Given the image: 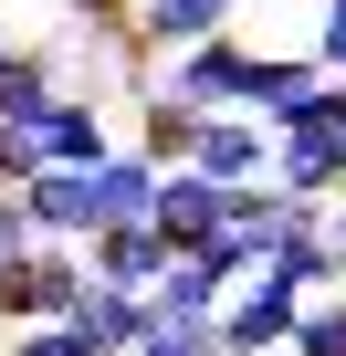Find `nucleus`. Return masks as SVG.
I'll use <instances>...</instances> for the list:
<instances>
[{
    "instance_id": "obj_1",
    "label": "nucleus",
    "mask_w": 346,
    "mask_h": 356,
    "mask_svg": "<svg viewBox=\"0 0 346 356\" xmlns=\"http://www.w3.org/2000/svg\"><path fill=\"white\" fill-rule=\"evenodd\" d=\"M84 304H95L84 241H42L22 262H0V335H11V325H74Z\"/></svg>"
},
{
    "instance_id": "obj_2",
    "label": "nucleus",
    "mask_w": 346,
    "mask_h": 356,
    "mask_svg": "<svg viewBox=\"0 0 346 356\" xmlns=\"http://www.w3.org/2000/svg\"><path fill=\"white\" fill-rule=\"evenodd\" d=\"M242 74H252V42L242 32H210V42H189V53H157V95H179V105H200V115H221V105H242Z\"/></svg>"
},
{
    "instance_id": "obj_3",
    "label": "nucleus",
    "mask_w": 346,
    "mask_h": 356,
    "mask_svg": "<svg viewBox=\"0 0 346 356\" xmlns=\"http://www.w3.org/2000/svg\"><path fill=\"white\" fill-rule=\"evenodd\" d=\"M294 314H304V283L262 262L252 283H231V304H221V335H231V356H283V346H294Z\"/></svg>"
},
{
    "instance_id": "obj_4",
    "label": "nucleus",
    "mask_w": 346,
    "mask_h": 356,
    "mask_svg": "<svg viewBox=\"0 0 346 356\" xmlns=\"http://www.w3.org/2000/svg\"><path fill=\"white\" fill-rule=\"evenodd\" d=\"M157 231H168V252H200V241H221L231 231V178H210V168H168V189H157Z\"/></svg>"
},
{
    "instance_id": "obj_5",
    "label": "nucleus",
    "mask_w": 346,
    "mask_h": 356,
    "mask_svg": "<svg viewBox=\"0 0 346 356\" xmlns=\"http://www.w3.org/2000/svg\"><path fill=\"white\" fill-rule=\"evenodd\" d=\"M189 168H210V178H273V126L252 115V105H221V115H200V136H189Z\"/></svg>"
},
{
    "instance_id": "obj_6",
    "label": "nucleus",
    "mask_w": 346,
    "mask_h": 356,
    "mask_svg": "<svg viewBox=\"0 0 346 356\" xmlns=\"http://www.w3.org/2000/svg\"><path fill=\"white\" fill-rule=\"evenodd\" d=\"M22 200H32L42 241H95V231H105V189H95V168H42V178H22Z\"/></svg>"
},
{
    "instance_id": "obj_7",
    "label": "nucleus",
    "mask_w": 346,
    "mask_h": 356,
    "mask_svg": "<svg viewBox=\"0 0 346 356\" xmlns=\"http://www.w3.org/2000/svg\"><path fill=\"white\" fill-rule=\"evenodd\" d=\"M84 262H95V283L147 293V283L179 262V252H168V231H157V220H116V231H95V241H84Z\"/></svg>"
},
{
    "instance_id": "obj_8",
    "label": "nucleus",
    "mask_w": 346,
    "mask_h": 356,
    "mask_svg": "<svg viewBox=\"0 0 346 356\" xmlns=\"http://www.w3.org/2000/svg\"><path fill=\"white\" fill-rule=\"evenodd\" d=\"M273 178L294 200H346V126H304V136H273Z\"/></svg>"
},
{
    "instance_id": "obj_9",
    "label": "nucleus",
    "mask_w": 346,
    "mask_h": 356,
    "mask_svg": "<svg viewBox=\"0 0 346 356\" xmlns=\"http://www.w3.org/2000/svg\"><path fill=\"white\" fill-rule=\"evenodd\" d=\"M242 22V0H136V42L147 53H189V42H210V32H231Z\"/></svg>"
},
{
    "instance_id": "obj_10",
    "label": "nucleus",
    "mask_w": 346,
    "mask_h": 356,
    "mask_svg": "<svg viewBox=\"0 0 346 356\" xmlns=\"http://www.w3.org/2000/svg\"><path fill=\"white\" fill-rule=\"evenodd\" d=\"M315 74H325L315 53H252V74H242V105L273 126L283 105H304V84H315Z\"/></svg>"
},
{
    "instance_id": "obj_11",
    "label": "nucleus",
    "mask_w": 346,
    "mask_h": 356,
    "mask_svg": "<svg viewBox=\"0 0 346 356\" xmlns=\"http://www.w3.org/2000/svg\"><path fill=\"white\" fill-rule=\"evenodd\" d=\"M147 304H157V325H168V314H221V304H231V283H221L200 252H179V262L147 283Z\"/></svg>"
},
{
    "instance_id": "obj_12",
    "label": "nucleus",
    "mask_w": 346,
    "mask_h": 356,
    "mask_svg": "<svg viewBox=\"0 0 346 356\" xmlns=\"http://www.w3.org/2000/svg\"><path fill=\"white\" fill-rule=\"evenodd\" d=\"M189 136H200V105H179V95H157V84L136 95V147H147L157 168H179V157H189Z\"/></svg>"
},
{
    "instance_id": "obj_13",
    "label": "nucleus",
    "mask_w": 346,
    "mask_h": 356,
    "mask_svg": "<svg viewBox=\"0 0 346 356\" xmlns=\"http://www.w3.org/2000/svg\"><path fill=\"white\" fill-rule=\"evenodd\" d=\"M84 325H95V335H105L116 356H136V346L157 335V304H147V293H116V283H95V304H84Z\"/></svg>"
},
{
    "instance_id": "obj_14",
    "label": "nucleus",
    "mask_w": 346,
    "mask_h": 356,
    "mask_svg": "<svg viewBox=\"0 0 346 356\" xmlns=\"http://www.w3.org/2000/svg\"><path fill=\"white\" fill-rule=\"evenodd\" d=\"M283 356H346V283L304 293V314H294V346H283Z\"/></svg>"
},
{
    "instance_id": "obj_15",
    "label": "nucleus",
    "mask_w": 346,
    "mask_h": 356,
    "mask_svg": "<svg viewBox=\"0 0 346 356\" xmlns=\"http://www.w3.org/2000/svg\"><path fill=\"white\" fill-rule=\"evenodd\" d=\"M0 356H116V346L74 314V325H11V335H0Z\"/></svg>"
},
{
    "instance_id": "obj_16",
    "label": "nucleus",
    "mask_w": 346,
    "mask_h": 356,
    "mask_svg": "<svg viewBox=\"0 0 346 356\" xmlns=\"http://www.w3.org/2000/svg\"><path fill=\"white\" fill-rule=\"evenodd\" d=\"M22 252H42V220L22 189H0V262H22Z\"/></svg>"
},
{
    "instance_id": "obj_17",
    "label": "nucleus",
    "mask_w": 346,
    "mask_h": 356,
    "mask_svg": "<svg viewBox=\"0 0 346 356\" xmlns=\"http://www.w3.org/2000/svg\"><path fill=\"white\" fill-rule=\"evenodd\" d=\"M325 74H346V0H315V42H304Z\"/></svg>"
},
{
    "instance_id": "obj_18",
    "label": "nucleus",
    "mask_w": 346,
    "mask_h": 356,
    "mask_svg": "<svg viewBox=\"0 0 346 356\" xmlns=\"http://www.w3.org/2000/svg\"><path fill=\"white\" fill-rule=\"evenodd\" d=\"M63 11H84L95 32H126V22H136V0H63Z\"/></svg>"
},
{
    "instance_id": "obj_19",
    "label": "nucleus",
    "mask_w": 346,
    "mask_h": 356,
    "mask_svg": "<svg viewBox=\"0 0 346 356\" xmlns=\"http://www.w3.org/2000/svg\"><path fill=\"white\" fill-rule=\"evenodd\" d=\"M325 231H336V262H346V200H336V210H325Z\"/></svg>"
},
{
    "instance_id": "obj_20",
    "label": "nucleus",
    "mask_w": 346,
    "mask_h": 356,
    "mask_svg": "<svg viewBox=\"0 0 346 356\" xmlns=\"http://www.w3.org/2000/svg\"><path fill=\"white\" fill-rule=\"evenodd\" d=\"M0 53H11V22H0Z\"/></svg>"
},
{
    "instance_id": "obj_21",
    "label": "nucleus",
    "mask_w": 346,
    "mask_h": 356,
    "mask_svg": "<svg viewBox=\"0 0 346 356\" xmlns=\"http://www.w3.org/2000/svg\"><path fill=\"white\" fill-rule=\"evenodd\" d=\"M136 356H168V346H136Z\"/></svg>"
}]
</instances>
